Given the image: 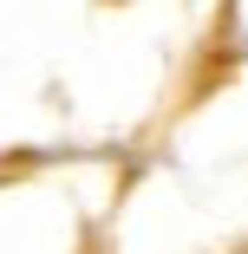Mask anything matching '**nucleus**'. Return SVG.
Returning a JSON list of instances; mask_svg holds the SVG:
<instances>
[]
</instances>
